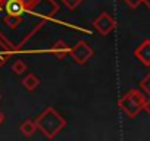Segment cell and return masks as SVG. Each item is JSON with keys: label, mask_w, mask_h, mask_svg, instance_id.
Returning <instances> with one entry per match:
<instances>
[{"label": "cell", "mask_w": 150, "mask_h": 141, "mask_svg": "<svg viewBox=\"0 0 150 141\" xmlns=\"http://www.w3.org/2000/svg\"><path fill=\"white\" fill-rule=\"evenodd\" d=\"M24 8H25V12H34L43 2H47V0H21Z\"/></svg>", "instance_id": "8fae6325"}, {"label": "cell", "mask_w": 150, "mask_h": 141, "mask_svg": "<svg viewBox=\"0 0 150 141\" xmlns=\"http://www.w3.org/2000/svg\"><path fill=\"white\" fill-rule=\"evenodd\" d=\"M62 3H63L69 11H74V9H77V8L83 3V0H62Z\"/></svg>", "instance_id": "5bb4252c"}, {"label": "cell", "mask_w": 150, "mask_h": 141, "mask_svg": "<svg viewBox=\"0 0 150 141\" xmlns=\"http://www.w3.org/2000/svg\"><path fill=\"white\" fill-rule=\"evenodd\" d=\"M69 54H71V57L77 62L78 65H84V63H87L93 57L94 50H93V47L88 43L78 41L74 47H71V53Z\"/></svg>", "instance_id": "3957f363"}, {"label": "cell", "mask_w": 150, "mask_h": 141, "mask_svg": "<svg viewBox=\"0 0 150 141\" xmlns=\"http://www.w3.org/2000/svg\"><path fill=\"white\" fill-rule=\"evenodd\" d=\"M140 87H141V90H143L147 96H150V72L146 74L144 78L140 81Z\"/></svg>", "instance_id": "4fadbf2b"}, {"label": "cell", "mask_w": 150, "mask_h": 141, "mask_svg": "<svg viewBox=\"0 0 150 141\" xmlns=\"http://www.w3.org/2000/svg\"><path fill=\"white\" fill-rule=\"evenodd\" d=\"M12 70H13V74H16V75H22L25 70H27V65H25V62H22V60H16V62H13V65H12Z\"/></svg>", "instance_id": "7c38bea8"}, {"label": "cell", "mask_w": 150, "mask_h": 141, "mask_svg": "<svg viewBox=\"0 0 150 141\" xmlns=\"http://www.w3.org/2000/svg\"><path fill=\"white\" fill-rule=\"evenodd\" d=\"M19 129H21V132H22L25 137H31V135L38 129V126H37V122H35V121H33V119H27L25 122L21 123Z\"/></svg>", "instance_id": "ba28073f"}, {"label": "cell", "mask_w": 150, "mask_h": 141, "mask_svg": "<svg viewBox=\"0 0 150 141\" xmlns=\"http://www.w3.org/2000/svg\"><path fill=\"white\" fill-rule=\"evenodd\" d=\"M144 102H146V96L140 90L132 88L119 99L118 106L128 118H135L143 110Z\"/></svg>", "instance_id": "7a4b0ae2"}, {"label": "cell", "mask_w": 150, "mask_h": 141, "mask_svg": "<svg viewBox=\"0 0 150 141\" xmlns=\"http://www.w3.org/2000/svg\"><path fill=\"white\" fill-rule=\"evenodd\" d=\"M143 110H146V113L150 115V99H146L144 106H143Z\"/></svg>", "instance_id": "e0dca14e"}, {"label": "cell", "mask_w": 150, "mask_h": 141, "mask_svg": "<svg viewBox=\"0 0 150 141\" xmlns=\"http://www.w3.org/2000/svg\"><path fill=\"white\" fill-rule=\"evenodd\" d=\"M21 22H22V16L21 15H6L5 16V24L9 27V28H12V30H15V28H18V25H21Z\"/></svg>", "instance_id": "30bf717a"}, {"label": "cell", "mask_w": 150, "mask_h": 141, "mask_svg": "<svg viewBox=\"0 0 150 141\" xmlns=\"http://www.w3.org/2000/svg\"><path fill=\"white\" fill-rule=\"evenodd\" d=\"M3 122V115H2V112H0V123Z\"/></svg>", "instance_id": "d6986e66"}, {"label": "cell", "mask_w": 150, "mask_h": 141, "mask_svg": "<svg viewBox=\"0 0 150 141\" xmlns=\"http://www.w3.org/2000/svg\"><path fill=\"white\" fill-rule=\"evenodd\" d=\"M50 53H52V54H54L59 60H62V59H65V57L71 53V49H69L63 41H60V40H59V41H56V43L50 47Z\"/></svg>", "instance_id": "8992f818"}, {"label": "cell", "mask_w": 150, "mask_h": 141, "mask_svg": "<svg viewBox=\"0 0 150 141\" xmlns=\"http://www.w3.org/2000/svg\"><path fill=\"white\" fill-rule=\"evenodd\" d=\"M124 3H125L129 9H137L141 3H144V0H124Z\"/></svg>", "instance_id": "9a60e30c"}, {"label": "cell", "mask_w": 150, "mask_h": 141, "mask_svg": "<svg viewBox=\"0 0 150 141\" xmlns=\"http://www.w3.org/2000/svg\"><path fill=\"white\" fill-rule=\"evenodd\" d=\"M93 25H94V28L100 32V35L105 37V35H109V34L115 30L116 21H115L108 12H102V13L94 19Z\"/></svg>", "instance_id": "277c9868"}, {"label": "cell", "mask_w": 150, "mask_h": 141, "mask_svg": "<svg viewBox=\"0 0 150 141\" xmlns=\"http://www.w3.org/2000/svg\"><path fill=\"white\" fill-rule=\"evenodd\" d=\"M9 54H11L9 51H8V53H5V51H2V50H0V68H2V66L6 63V59L9 57Z\"/></svg>", "instance_id": "2e32d148"}, {"label": "cell", "mask_w": 150, "mask_h": 141, "mask_svg": "<svg viewBox=\"0 0 150 141\" xmlns=\"http://www.w3.org/2000/svg\"><path fill=\"white\" fill-rule=\"evenodd\" d=\"M38 84H40V80H38V77L34 75V74H28V75L22 80V85H24V88L28 90V91H34V90L38 87Z\"/></svg>", "instance_id": "9c48e42d"}, {"label": "cell", "mask_w": 150, "mask_h": 141, "mask_svg": "<svg viewBox=\"0 0 150 141\" xmlns=\"http://www.w3.org/2000/svg\"><path fill=\"white\" fill-rule=\"evenodd\" d=\"M5 8H6V13H9V15H21L22 16V13L25 12V8L21 0H8Z\"/></svg>", "instance_id": "52a82bcc"}, {"label": "cell", "mask_w": 150, "mask_h": 141, "mask_svg": "<svg viewBox=\"0 0 150 141\" xmlns=\"http://www.w3.org/2000/svg\"><path fill=\"white\" fill-rule=\"evenodd\" d=\"M144 5H146V6L150 9V0H144Z\"/></svg>", "instance_id": "ac0fdd59"}, {"label": "cell", "mask_w": 150, "mask_h": 141, "mask_svg": "<svg viewBox=\"0 0 150 141\" xmlns=\"http://www.w3.org/2000/svg\"><path fill=\"white\" fill-rule=\"evenodd\" d=\"M134 56L144 65V66H150V40L146 38L141 41V44L134 50Z\"/></svg>", "instance_id": "5b68a950"}, {"label": "cell", "mask_w": 150, "mask_h": 141, "mask_svg": "<svg viewBox=\"0 0 150 141\" xmlns=\"http://www.w3.org/2000/svg\"><path fill=\"white\" fill-rule=\"evenodd\" d=\"M37 122V126L38 129L43 132V135L49 140L54 138L65 126H66V121L65 118L57 113L53 107H46L40 115L38 118L35 119Z\"/></svg>", "instance_id": "6da1fadb"}]
</instances>
